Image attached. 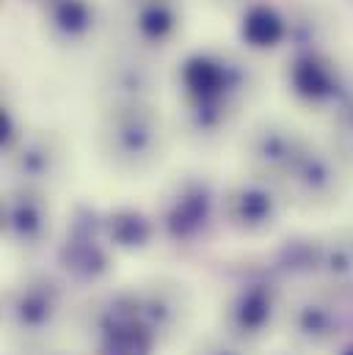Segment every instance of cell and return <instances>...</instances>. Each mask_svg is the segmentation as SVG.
I'll return each mask as SVG.
<instances>
[{
    "label": "cell",
    "instance_id": "cell-1",
    "mask_svg": "<svg viewBox=\"0 0 353 355\" xmlns=\"http://www.w3.org/2000/svg\"><path fill=\"white\" fill-rule=\"evenodd\" d=\"M179 89L196 132H215L243 89L240 69L218 53H190L179 67Z\"/></svg>",
    "mask_w": 353,
    "mask_h": 355
},
{
    "label": "cell",
    "instance_id": "cell-2",
    "mask_svg": "<svg viewBox=\"0 0 353 355\" xmlns=\"http://www.w3.org/2000/svg\"><path fill=\"white\" fill-rule=\"evenodd\" d=\"M105 157L122 171L149 168L163 149V127L147 102L113 105L99 130Z\"/></svg>",
    "mask_w": 353,
    "mask_h": 355
},
{
    "label": "cell",
    "instance_id": "cell-3",
    "mask_svg": "<svg viewBox=\"0 0 353 355\" xmlns=\"http://www.w3.org/2000/svg\"><path fill=\"white\" fill-rule=\"evenodd\" d=\"M213 223H215V190L204 179H185L182 184H176L174 193L166 196L158 218L161 232L176 245H190L204 240Z\"/></svg>",
    "mask_w": 353,
    "mask_h": 355
},
{
    "label": "cell",
    "instance_id": "cell-4",
    "mask_svg": "<svg viewBox=\"0 0 353 355\" xmlns=\"http://www.w3.org/2000/svg\"><path fill=\"white\" fill-rule=\"evenodd\" d=\"M64 311L61 286L50 278H28L6 297V322L19 336H44Z\"/></svg>",
    "mask_w": 353,
    "mask_h": 355
},
{
    "label": "cell",
    "instance_id": "cell-5",
    "mask_svg": "<svg viewBox=\"0 0 353 355\" xmlns=\"http://www.w3.org/2000/svg\"><path fill=\"white\" fill-rule=\"evenodd\" d=\"M281 187L295 196L304 204H331L340 190H343V171L337 166V160L315 146V144H304V149L298 152V157L290 163V168L284 171V177L279 179Z\"/></svg>",
    "mask_w": 353,
    "mask_h": 355
},
{
    "label": "cell",
    "instance_id": "cell-6",
    "mask_svg": "<svg viewBox=\"0 0 353 355\" xmlns=\"http://www.w3.org/2000/svg\"><path fill=\"white\" fill-rule=\"evenodd\" d=\"M306 138H301L295 130L284 127V124H260L257 130H252L249 144H246V157L252 163V168L260 174V179H279L284 177V171L290 168V163L298 157V152L304 149Z\"/></svg>",
    "mask_w": 353,
    "mask_h": 355
},
{
    "label": "cell",
    "instance_id": "cell-7",
    "mask_svg": "<svg viewBox=\"0 0 353 355\" xmlns=\"http://www.w3.org/2000/svg\"><path fill=\"white\" fill-rule=\"evenodd\" d=\"M276 212L279 198L260 179L235 182L221 198V215L240 232H263L276 220Z\"/></svg>",
    "mask_w": 353,
    "mask_h": 355
},
{
    "label": "cell",
    "instance_id": "cell-8",
    "mask_svg": "<svg viewBox=\"0 0 353 355\" xmlns=\"http://www.w3.org/2000/svg\"><path fill=\"white\" fill-rule=\"evenodd\" d=\"M287 86L309 105H326L343 96V78L337 67L318 50L295 53V58L287 64Z\"/></svg>",
    "mask_w": 353,
    "mask_h": 355
},
{
    "label": "cell",
    "instance_id": "cell-9",
    "mask_svg": "<svg viewBox=\"0 0 353 355\" xmlns=\"http://www.w3.org/2000/svg\"><path fill=\"white\" fill-rule=\"evenodd\" d=\"M50 229V209L36 187H17L3 198V232L17 245H39Z\"/></svg>",
    "mask_w": 353,
    "mask_h": 355
},
{
    "label": "cell",
    "instance_id": "cell-10",
    "mask_svg": "<svg viewBox=\"0 0 353 355\" xmlns=\"http://www.w3.org/2000/svg\"><path fill=\"white\" fill-rule=\"evenodd\" d=\"M287 322H290L293 336L304 345H312V347L334 342L345 328L343 309L334 300L320 297V295H309V297L293 303Z\"/></svg>",
    "mask_w": 353,
    "mask_h": 355
},
{
    "label": "cell",
    "instance_id": "cell-11",
    "mask_svg": "<svg viewBox=\"0 0 353 355\" xmlns=\"http://www.w3.org/2000/svg\"><path fill=\"white\" fill-rule=\"evenodd\" d=\"M136 303H138V314L141 322L155 334L158 342H166L179 334V328L185 325L188 317V300L182 297V292L174 284H155L149 289L136 292Z\"/></svg>",
    "mask_w": 353,
    "mask_h": 355
},
{
    "label": "cell",
    "instance_id": "cell-12",
    "mask_svg": "<svg viewBox=\"0 0 353 355\" xmlns=\"http://www.w3.org/2000/svg\"><path fill=\"white\" fill-rule=\"evenodd\" d=\"M14 146L17 149L11 155V171L19 182H25L28 187H36L58 177L64 152L53 135H31V138L22 135Z\"/></svg>",
    "mask_w": 353,
    "mask_h": 355
},
{
    "label": "cell",
    "instance_id": "cell-13",
    "mask_svg": "<svg viewBox=\"0 0 353 355\" xmlns=\"http://www.w3.org/2000/svg\"><path fill=\"white\" fill-rule=\"evenodd\" d=\"M58 262L69 272L72 281L94 284L108 275L110 270V254L99 243V232L88 229H72L67 243L58 251Z\"/></svg>",
    "mask_w": 353,
    "mask_h": 355
},
{
    "label": "cell",
    "instance_id": "cell-14",
    "mask_svg": "<svg viewBox=\"0 0 353 355\" xmlns=\"http://www.w3.org/2000/svg\"><path fill=\"white\" fill-rule=\"evenodd\" d=\"M273 292L265 281H252L235 292V297L227 306V322L235 336L252 339L265 334V328L273 320Z\"/></svg>",
    "mask_w": 353,
    "mask_h": 355
},
{
    "label": "cell",
    "instance_id": "cell-15",
    "mask_svg": "<svg viewBox=\"0 0 353 355\" xmlns=\"http://www.w3.org/2000/svg\"><path fill=\"white\" fill-rule=\"evenodd\" d=\"M290 31H293V22L268 0H254L240 11L238 36L252 50H273L284 44L290 39Z\"/></svg>",
    "mask_w": 353,
    "mask_h": 355
},
{
    "label": "cell",
    "instance_id": "cell-16",
    "mask_svg": "<svg viewBox=\"0 0 353 355\" xmlns=\"http://www.w3.org/2000/svg\"><path fill=\"white\" fill-rule=\"evenodd\" d=\"M102 232H105V237L110 240L113 248L136 251V248H144V245L152 243V237L158 232V223L136 207H119V209H113L102 218Z\"/></svg>",
    "mask_w": 353,
    "mask_h": 355
},
{
    "label": "cell",
    "instance_id": "cell-17",
    "mask_svg": "<svg viewBox=\"0 0 353 355\" xmlns=\"http://www.w3.org/2000/svg\"><path fill=\"white\" fill-rule=\"evenodd\" d=\"M179 28V11L172 0H141L133 14V31L144 44L163 47Z\"/></svg>",
    "mask_w": 353,
    "mask_h": 355
},
{
    "label": "cell",
    "instance_id": "cell-18",
    "mask_svg": "<svg viewBox=\"0 0 353 355\" xmlns=\"http://www.w3.org/2000/svg\"><path fill=\"white\" fill-rule=\"evenodd\" d=\"M47 25L64 42H83L97 25L94 0H47Z\"/></svg>",
    "mask_w": 353,
    "mask_h": 355
},
{
    "label": "cell",
    "instance_id": "cell-19",
    "mask_svg": "<svg viewBox=\"0 0 353 355\" xmlns=\"http://www.w3.org/2000/svg\"><path fill=\"white\" fill-rule=\"evenodd\" d=\"M155 75L147 64L141 61H119L108 72L105 91L110 94L113 105H127V102H147L152 94Z\"/></svg>",
    "mask_w": 353,
    "mask_h": 355
},
{
    "label": "cell",
    "instance_id": "cell-20",
    "mask_svg": "<svg viewBox=\"0 0 353 355\" xmlns=\"http://www.w3.org/2000/svg\"><path fill=\"white\" fill-rule=\"evenodd\" d=\"M97 342V355H152L158 339L141 320H136L99 336Z\"/></svg>",
    "mask_w": 353,
    "mask_h": 355
},
{
    "label": "cell",
    "instance_id": "cell-21",
    "mask_svg": "<svg viewBox=\"0 0 353 355\" xmlns=\"http://www.w3.org/2000/svg\"><path fill=\"white\" fill-rule=\"evenodd\" d=\"M318 275H323L329 284H337V286L353 284V243L351 240L320 243Z\"/></svg>",
    "mask_w": 353,
    "mask_h": 355
},
{
    "label": "cell",
    "instance_id": "cell-22",
    "mask_svg": "<svg viewBox=\"0 0 353 355\" xmlns=\"http://www.w3.org/2000/svg\"><path fill=\"white\" fill-rule=\"evenodd\" d=\"M337 138L348 152H353V94L343 102L337 113Z\"/></svg>",
    "mask_w": 353,
    "mask_h": 355
},
{
    "label": "cell",
    "instance_id": "cell-23",
    "mask_svg": "<svg viewBox=\"0 0 353 355\" xmlns=\"http://www.w3.org/2000/svg\"><path fill=\"white\" fill-rule=\"evenodd\" d=\"M196 355H238L235 350L224 347V345H207V347H199Z\"/></svg>",
    "mask_w": 353,
    "mask_h": 355
},
{
    "label": "cell",
    "instance_id": "cell-24",
    "mask_svg": "<svg viewBox=\"0 0 353 355\" xmlns=\"http://www.w3.org/2000/svg\"><path fill=\"white\" fill-rule=\"evenodd\" d=\"M343 355H353V345H351V347H348V350H345Z\"/></svg>",
    "mask_w": 353,
    "mask_h": 355
},
{
    "label": "cell",
    "instance_id": "cell-25",
    "mask_svg": "<svg viewBox=\"0 0 353 355\" xmlns=\"http://www.w3.org/2000/svg\"><path fill=\"white\" fill-rule=\"evenodd\" d=\"M240 3H243V6H249V3H254V0H240Z\"/></svg>",
    "mask_w": 353,
    "mask_h": 355
}]
</instances>
